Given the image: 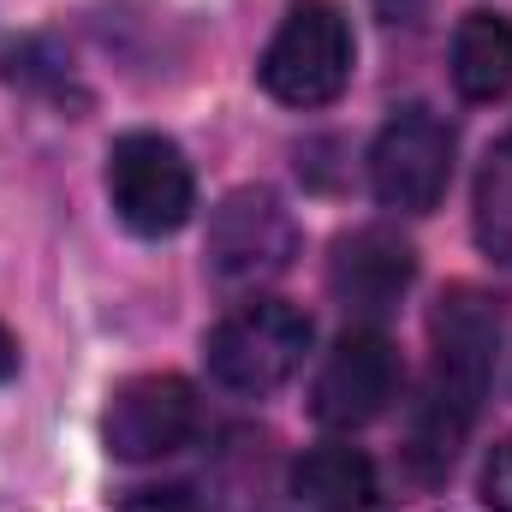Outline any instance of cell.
Listing matches in <instances>:
<instances>
[{
  "mask_svg": "<svg viewBox=\"0 0 512 512\" xmlns=\"http://www.w3.org/2000/svg\"><path fill=\"white\" fill-rule=\"evenodd\" d=\"M429 340H435V364H429V387H423V405L411 417V447H405L417 477H441L459 459L489 399L495 346H501V298L477 286H453L429 316Z\"/></svg>",
  "mask_w": 512,
  "mask_h": 512,
  "instance_id": "1",
  "label": "cell"
},
{
  "mask_svg": "<svg viewBox=\"0 0 512 512\" xmlns=\"http://www.w3.org/2000/svg\"><path fill=\"white\" fill-rule=\"evenodd\" d=\"M262 90L286 108H328L352 84V24L334 0H298L262 48Z\"/></svg>",
  "mask_w": 512,
  "mask_h": 512,
  "instance_id": "2",
  "label": "cell"
},
{
  "mask_svg": "<svg viewBox=\"0 0 512 512\" xmlns=\"http://www.w3.org/2000/svg\"><path fill=\"white\" fill-rule=\"evenodd\" d=\"M304 352H310V316L280 298H256L209 334V376L227 393L262 399L298 376Z\"/></svg>",
  "mask_w": 512,
  "mask_h": 512,
  "instance_id": "3",
  "label": "cell"
},
{
  "mask_svg": "<svg viewBox=\"0 0 512 512\" xmlns=\"http://www.w3.org/2000/svg\"><path fill=\"white\" fill-rule=\"evenodd\" d=\"M108 197H114V215L126 221L131 233L167 239V233H179L191 221L197 179H191V161H185V149L173 137L126 131L108 149Z\"/></svg>",
  "mask_w": 512,
  "mask_h": 512,
  "instance_id": "4",
  "label": "cell"
},
{
  "mask_svg": "<svg viewBox=\"0 0 512 512\" xmlns=\"http://www.w3.org/2000/svg\"><path fill=\"white\" fill-rule=\"evenodd\" d=\"M453 179V126L429 108H399L370 149V185L387 209L429 215Z\"/></svg>",
  "mask_w": 512,
  "mask_h": 512,
  "instance_id": "5",
  "label": "cell"
},
{
  "mask_svg": "<svg viewBox=\"0 0 512 512\" xmlns=\"http://www.w3.org/2000/svg\"><path fill=\"white\" fill-rule=\"evenodd\" d=\"M298 251V227L286 215V203L262 185L233 191L215 221H209V268L215 280L227 286H256V280H274Z\"/></svg>",
  "mask_w": 512,
  "mask_h": 512,
  "instance_id": "6",
  "label": "cell"
},
{
  "mask_svg": "<svg viewBox=\"0 0 512 512\" xmlns=\"http://www.w3.org/2000/svg\"><path fill=\"white\" fill-rule=\"evenodd\" d=\"M393 393H399V352L387 346V334H376V328H352L328 352V364L316 376L310 417L322 429H346L352 435V429L382 417L393 405Z\"/></svg>",
  "mask_w": 512,
  "mask_h": 512,
  "instance_id": "7",
  "label": "cell"
},
{
  "mask_svg": "<svg viewBox=\"0 0 512 512\" xmlns=\"http://www.w3.org/2000/svg\"><path fill=\"white\" fill-rule=\"evenodd\" d=\"M102 435H108V453L126 465L167 459L197 435V393L185 376H137L114 393Z\"/></svg>",
  "mask_w": 512,
  "mask_h": 512,
  "instance_id": "8",
  "label": "cell"
},
{
  "mask_svg": "<svg viewBox=\"0 0 512 512\" xmlns=\"http://www.w3.org/2000/svg\"><path fill=\"white\" fill-rule=\"evenodd\" d=\"M411 274H417V256H411V245L399 233H387V227H358V233H346L334 245V256H328V292L352 316H387L405 298Z\"/></svg>",
  "mask_w": 512,
  "mask_h": 512,
  "instance_id": "9",
  "label": "cell"
},
{
  "mask_svg": "<svg viewBox=\"0 0 512 512\" xmlns=\"http://www.w3.org/2000/svg\"><path fill=\"white\" fill-rule=\"evenodd\" d=\"M453 84L465 102H501L512 90V18L471 12L453 30Z\"/></svg>",
  "mask_w": 512,
  "mask_h": 512,
  "instance_id": "10",
  "label": "cell"
},
{
  "mask_svg": "<svg viewBox=\"0 0 512 512\" xmlns=\"http://www.w3.org/2000/svg\"><path fill=\"white\" fill-rule=\"evenodd\" d=\"M292 501L304 512H358L376 501V465L358 447H316L292 465Z\"/></svg>",
  "mask_w": 512,
  "mask_h": 512,
  "instance_id": "11",
  "label": "cell"
},
{
  "mask_svg": "<svg viewBox=\"0 0 512 512\" xmlns=\"http://www.w3.org/2000/svg\"><path fill=\"white\" fill-rule=\"evenodd\" d=\"M477 245L501 268H512V137L489 149L477 173Z\"/></svg>",
  "mask_w": 512,
  "mask_h": 512,
  "instance_id": "12",
  "label": "cell"
},
{
  "mask_svg": "<svg viewBox=\"0 0 512 512\" xmlns=\"http://www.w3.org/2000/svg\"><path fill=\"white\" fill-rule=\"evenodd\" d=\"M483 501L495 512H512V441L495 447V459H489V471H483Z\"/></svg>",
  "mask_w": 512,
  "mask_h": 512,
  "instance_id": "13",
  "label": "cell"
},
{
  "mask_svg": "<svg viewBox=\"0 0 512 512\" xmlns=\"http://www.w3.org/2000/svg\"><path fill=\"white\" fill-rule=\"evenodd\" d=\"M126 512H191V495L185 489H137Z\"/></svg>",
  "mask_w": 512,
  "mask_h": 512,
  "instance_id": "14",
  "label": "cell"
},
{
  "mask_svg": "<svg viewBox=\"0 0 512 512\" xmlns=\"http://www.w3.org/2000/svg\"><path fill=\"white\" fill-rule=\"evenodd\" d=\"M12 370H18V346H12V334L0 328V382H6Z\"/></svg>",
  "mask_w": 512,
  "mask_h": 512,
  "instance_id": "15",
  "label": "cell"
}]
</instances>
